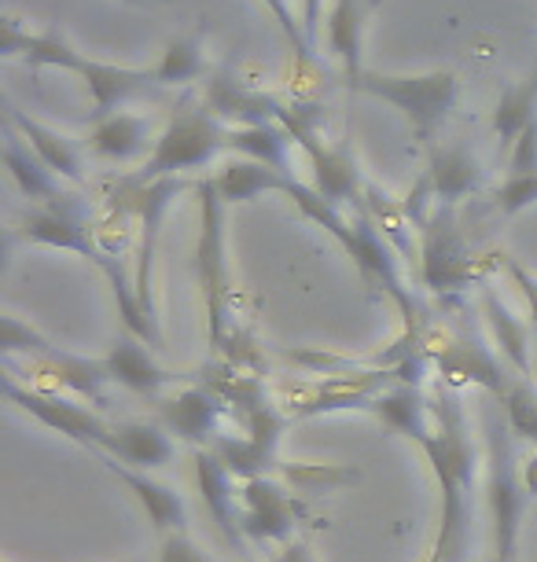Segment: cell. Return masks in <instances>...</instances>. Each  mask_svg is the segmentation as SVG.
<instances>
[{
    "mask_svg": "<svg viewBox=\"0 0 537 562\" xmlns=\"http://www.w3.org/2000/svg\"><path fill=\"white\" fill-rule=\"evenodd\" d=\"M534 114H537V81L530 74V78L515 81L512 89H504L497 108H493V133L501 136L504 155L512 151V144L519 140V133L530 125Z\"/></svg>",
    "mask_w": 537,
    "mask_h": 562,
    "instance_id": "obj_29",
    "label": "cell"
},
{
    "mask_svg": "<svg viewBox=\"0 0 537 562\" xmlns=\"http://www.w3.org/2000/svg\"><path fill=\"white\" fill-rule=\"evenodd\" d=\"M103 368H108L111 383H119V386L133 390V394H144V397L163 394L166 386L177 383L174 371L155 364V357L147 353V346L130 331L119 335V342H114L111 353L103 357Z\"/></svg>",
    "mask_w": 537,
    "mask_h": 562,
    "instance_id": "obj_21",
    "label": "cell"
},
{
    "mask_svg": "<svg viewBox=\"0 0 537 562\" xmlns=\"http://www.w3.org/2000/svg\"><path fill=\"white\" fill-rule=\"evenodd\" d=\"M221 151H228V125L206 103L184 100L181 111L159 133L152 155L136 169L133 184H152V180L195 173V169H206L214 162Z\"/></svg>",
    "mask_w": 537,
    "mask_h": 562,
    "instance_id": "obj_4",
    "label": "cell"
},
{
    "mask_svg": "<svg viewBox=\"0 0 537 562\" xmlns=\"http://www.w3.org/2000/svg\"><path fill=\"white\" fill-rule=\"evenodd\" d=\"M159 136H152V119L133 111H114L108 119H97L86 136V147L92 158L103 162H133L144 151L152 155V147Z\"/></svg>",
    "mask_w": 537,
    "mask_h": 562,
    "instance_id": "obj_19",
    "label": "cell"
},
{
    "mask_svg": "<svg viewBox=\"0 0 537 562\" xmlns=\"http://www.w3.org/2000/svg\"><path fill=\"white\" fill-rule=\"evenodd\" d=\"M482 316H486V324L493 331V342L501 346L504 364H508L515 375L530 379V327L534 324L519 321L493 288H482Z\"/></svg>",
    "mask_w": 537,
    "mask_h": 562,
    "instance_id": "obj_26",
    "label": "cell"
},
{
    "mask_svg": "<svg viewBox=\"0 0 537 562\" xmlns=\"http://www.w3.org/2000/svg\"><path fill=\"white\" fill-rule=\"evenodd\" d=\"M430 416L435 430L419 445L435 471L438 493H441V515H438V537L430 548L427 562H460L468 548V496L476 485L479 463H476V441H471L468 416L452 390H438L430 397Z\"/></svg>",
    "mask_w": 537,
    "mask_h": 562,
    "instance_id": "obj_1",
    "label": "cell"
},
{
    "mask_svg": "<svg viewBox=\"0 0 537 562\" xmlns=\"http://www.w3.org/2000/svg\"><path fill=\"white\" fill-rule=\"evenodd\" d=\"M368 412L383 423L387 430L402 434V438H409L419 449L430 430H435V416H430V397H424V390L419 386H405L398 383L391 390H383V394L372 397V405H368Z\"/></svg>",
    "mask_w": 537,
    "mask_h": 562,
    "instance_id": "obj_22",
    "label": "cell"
},
{
    "mask_svg": "<svg viewBox=\"0 0 537 562\" xmlns=\"http://www.w3.org/2000/svg\"><path fill=\"white\" fill-rule=\"evenodd\" d=\"M206 108L217 114L225 125H272L283 119L288 103L255 89V85L239 81L233 70H217L206 81Z\"/></svg>",
    "mask_w": 537,
    "mask_h": 562,
    "instance_id": "obj_13",
    "label": "cell"
},
{
    "mask_svg": "<svg viewBox=\"0 0 537 562\" xmlns=\"http://www.w3.org/2000/svg\"><path fill=\"white\" fill-rule=\"evenodd\" d=\"M97 460L108 467V471L119 479L125 490H130L136 501H141L147 522L159 537H170V533H188V512H184V501L177 496L170 485L147 479V471H133V467H125L122 460H114V456H97Z\"/></svg>",
    "mask_w": 537,
    "mask_h": 562,
    "instance_id": "obj_17",
    "label": "cell"
},
{
    "mask_svg": "<svg viewBox=\"0 0 537 562\" xmlns=\"http://www.w3.org/2000/svg\"><path fill=\"white\" fill-rule=\"evenodd\" d=\"M4 397L12 401L26 412V416H34L37 423H45L48 430L63 434V438L78 441L81 449L89 452H100L103 445H108L114 423H108L103 416H97L92 408L78 405V401L63 397V394H48V390H30V386H19L12 375L4 379Z\"/></svg>",
    "mask_w": 537,
    "mask_h": 562,
    "instance_id": "obj_9",
    "label": "cell"
},
{
    "mask_svg": "<svg viewBox=\"0 0 537 562\" xmlns=\"http://www.w3.org/2000/svg\"><path fill=\"white\" fill-rule=\"evenodd\" d=\"M372 12L368 0H332L328 8V48L343 63L346 85L365 74V15Z\"/></svg>",
    "mask_w": 537,
    "mask_h": 562,
    "instance_id": "obj_24",
    "label": "cell"
},
{
    "mask_svg": "<svg viewBox=\"0 0 537 562\" xmlns=\"http://www.w3.org/2000/svg\"><path fill=\"white\" fill-rule=\"evenodd\" d=\"M321 111L313 103H288L280 125L288 136L302 147L305 158L313 166V192L328 199L332 206H339L343 199H361V173L346 147H332L321 140Z\"/></svg>",
    "mask_w": 537,
    "mask_h": 562,
    "instance_id": "obj_7",
    "label": "cell"
},
{
    "mask_svg": "<svg viewBox=\"0 0 537 562\" xmlns=\"http://www.w3.org/2000/svg\"><path fill=\"white\" fill-rule=\"evenodd\" d=\"M8 125L19 130V136L30 144V151H34L56 177L70 180V184L86 180V162H81V151L70 136L48 130V125H41L37 119H30V114L19 108H8Z\"/></svg>",
    "mask_w": 537,
    "mask_h": 562,
    "instance_id": "obj_23",
    "label": "cell"
},
{
    "mask_svg": "<svg viewBox=\"0 0 537 562\" xmlns=\"http://www.w3.org/2000/svg\"><path fill=\"white\" fill-rule=\"evenodd\" d=\"M192 463H195V485H199V496H203L206 512L214 515V522H217L221 533H225L228 544L247 555L244 512L236 507V479H233V471L221 463V456L214 449H195Z\"/></svg>",
    "mask_w": 537,
    "mask_h": 562,
    "instance_id": "obj_15",
    "label": "cell"
},
{
    "mask_svg": "<svg viewBox=\"0 0 537 562\" xmlns=\"http://www.w3.org/2000/svg\"><path fill=\"white\" fill-rule=\"evenodd\" d=\"M291 136L280 122L272 125H228V151H236L239 158L250 162L272 166L280 173H294L291 166Z\"/></svg>",
    "mask_w": 537,
    "mask_h": 562,
    "instance_id": "obj_28",
    "label": "cell"
},
{
    "mask_svg": "<svg viewBox=\"0 0 537 562\" xmlns=\"http://www.w3.org/2000/svg\"><path fill=\"white\" fill-rule=\"evenodd\" d=\"M12 239L34 243V247H56V250H74L81 258H89L97 269L108 265L111 254L97 243V232H92V217H89V203L81 195H63L48 206H34L23 217V225L12 232Z\"/></svg>",
    "mask_w": 537,
    "mask_h": 562,
    "instance_id": "obj_8",
    "label": "cell"
},
{
    "mask_svg": "<svg viewBox=\"0 0 537 562\" xmlns=\"http://www.w3.org/2000/svg\"><path fill=\"white\" fill-rule=\"evenodd\" d=\"M155 85H192L206 78V56H203V34H184L166 45L159 63L152 67Z\"/></svg>",
    "mask_w": 537,
    "mask_h": 562,
    "instance_id": "obj_30",
    "label": "cell"
},
{
    "mask_svg": "<svg viewBox=\"0 0 537 562\" xmlns=\"http://www.w3.org/2000/svg\"><path fill=\"white\" fill-rule=\"evenodd\" d=\"M419 232H424V250H419L424 288H430L435 294L465 291L476 280V261L468 258L465 243H460L457 228H452L449 210H438L435 217H427Z\"/></svg>",
    "mask_w": 537,
    "mask_h": 562,
    "instance_id": "obj_11",
    "label": "cell"
},
{
    "mask_svg": "<svg viewBox=\"0 0 537 562\" xmlns=\"http://www.w3.org/2000/svg\"><path fill=\"white\" fill-rule=\"evenodd\" d=\"M504 269H508L515 288H519L523 302H526V310H530V324L537 327V276H534V272H526L515 258H504Z\"/></svg>",
    "mask_w": 537,
    "mask_h": 562,
    "instance_id": "obj_36",
    "label": "cell"
},
{
    "mask_svg": "<svg viewBox=\"0 0 537 562\" xmlns=\"http://www.w3.org/2000/svg\"><path fill=\"white\" fill-rule=\"evenodd\" d=\"M266 4H269V12L277 15L283 37H288L291 48L299 52V59L310 63L313 59V45H310V37H305V30L299 26V19H294V12H291V0H266Z\"/></svg>",
    "mask_w": 537,
    "mask_h": 562,
    "instance_id": "obj_34",
    "label": "cell"
},
{
    "mask_svg": "<svg viewBox=\"0 0 537 562\" xmlns=\"http://www.w3.org/2000/svg\"><path fill=\"white\" fill-rule=\"evenodd\" d=\"M288 177L294 173H280V169L250 162V158H233V162H225L217 169L214 184H217V195L225 199V206H236V203H255V199L266 192L283 195Z\"/></svg>",
    "mask_w": 537,
    "mask_h": 562,
    "instance_id": "obj_27",
    "label": "cell"
},
{
    "mask_svg": "<svg viewBox=\"0 0 537 562\" xmlns=\"http://www.w3.org/2000/svg\"><path fill=\"white\" fill-rule=\"evenodd\" d=\"M92 456H114V460H122L133 471H155V467H166L174 460V438L166 427L147 419L114 423L108 445Z\"/></svg>",
    "mask_w": 537,
    "mask_h": 562,
    "instance_id": "obj_20",
    "label": "cell"
},
{
    "mask_svg": "<svg viewBox=\"0 0 537 562\" xmlns=\"http://www.w3.org/2000/svg\"><path fill=\"white\" fill-rule=\"evenodd\" d=\"M283 419L277 408L269 405H258L255 412L244 416V427H247V438H214V449L221 456V463L233 471V479L239 482H250V479H269V471L277 467V449H280V434H283Z\"/></svg>",
    "mask_w": 537,
    "mask_h": 562,
    "instance_id": "obj_10",
    "label": "cell"
},
{
    "mask_svg": "<svg viewBox=\"0 0 537 562\" xmlns=\"http://www.w3.org/2000/svg\"><path fill=\"white\" fill-rule=\"evenodd\" d=\"M48 346L52 342L37 331V327L23 324L19 316H0V353H4V360H12V357L34 360L45 353Z\"/></svg>",
    "mask_w": 537,
    "mask_h": 562,
    "instance_id": "obj_31",
    "label": "cell"
},
{
    "mask_svg": "<svg viewBox=\"0 0 537 562\" xmlns=\"http://www.w3.org/2000/svg\"><path fill=\"white\" fill-rule=\"evenodd\" d=\"M321 15H324V0H302V30H305V37H310V45L317 41Z\"/></svg>",
    "mask_w": 537,
    "mask_h": 562,
    "instance_id": "obj_38",
    "label": "cell"
},
{
    "mask_svg": "<svg viewBox=\"0 0 537 562\" xmlns=\"http://www.w3.org/2000/svg\"><path fill=\"white\" fill-rule=\"evenodd\" d=\"M244 537L258 540V544H283L294 533L302 507L291 501L288 490L277 485L272 479H250L244 482Z\"/></svg>",
    "mask_w": 537,
    "mask_h": 562,
    "instance_id": "obj_14",
    "label": "cell"
},
{
    "mask_svg": "<svg viewBox=\"0 0 537 562\" xmlns=\"http://www.w3.org/2000/svg\"><path fill=\"white\" fill-rule=\"evenodd\" d=\"M26 371H34L45 383L37 390H48V394H59V390H70V394L92 401V405H108V368L103 360H89L78 353H67L59 346H48L45 353L26 360Z\"/></svg>",
    "mask_w": 537,
    "mask_h": 562,
    "instance_id": "obj_12",
    "label": "cell"
},
{
    "mask_svg": "<svg viewBox=\"0 0 537 562\" xmlns=\"http://www.w3.org/2000/svg\"><path fill=\"white\" fill-rule=\"evenodd\" d=\"M272 562H317V555H313L305 540L291 537V540H283V544H280V551L272 555Z\"/></svg>",
    "mask_w": 537,
    "mask_h": 562,
    "instance_id": "obj_37",
    "label": "cell"
},
{
    "mask_svg": "<svg viewBox=\"0 0 537 562\" xmlns=\"http://www.w3.org/2000/svg\"><path fill=\"white\" fill-rule=\"evenodd\" d=\"M0 52L4 56H23L34 70H67L78 74L89 89L92 100V122L108 119L119 108H125L133 97H141L155 85L152 70H136V67H119V63H103V59H89L86 52L70 48L67 37L56 34V30H23L19 19H4V37H0Z\"/></svg>",
    "mask_w": 537,
    "mask_h": 562,
    "instance_id": "obj_2",
    "label": "cell"
},
{
    "mask_svg": "<svg viewBox=\"0 0 537 562\" xmlns=\"http://www.w3.org/2000/svg\"><path fill=\"white\" fill-rule=\"evenodd\" d=\"M122 4H174V0H122Z\"/></svg>",
    "mask_w": 537,
    "mask_h": 562,
    "instance_id": "obj_40",
    "label": "cell"
},
{
    "mask_svg": "<svg viewBox=\"0 0 537 562\" xmlns=\"http://www.w3.org/2000/svg\"><path fill=\"white\" fill-rule=\"evenodd\" d=\"M159 562H214V559H210L188 533H170V537H163Z\"/></svg>",
    "mask_w": 537,
    "mask_h": 562,
    "instance_id": "obj_35",
    "label": "cell"
},
{
    "mask_svg": "<svg viewBox=\"0 0 537 562\" xmlns=\"http://www.w3.org/2000/svg\"><path fill=\"white\" fill-rule=\"evenodd\" d=\"M199 195V288L206 310V342L214 353L225 349V316H228V258H225V199L217 195L214 177L195 180Z\"/></svg>",
    "mask_w": 537,
    "mask_h": 562,
    "instance_id": "obj_6",
    "label": "cell"
},
{
    "mask_svg": "<svg viewBox=\"0 0 537 562\" xmlns=\"http://www.w3.org/2000/svg\"><path fill=\"white\" fill-rule=\"evenodd\" d=\"M379 4V0H368V8H376Z\"/></svg>",
    "mask_w": 537,
    "mask_h": 562,
    "instance_id": "obj_41",
    "label": "cell"
},
{
    "mask_svg": "<svg viewBox=\"0 0 537 562\" xmlns=\"http://www.w3.org/2000/svg\"><path fill=\"white\" fill-rule=\"evenodd\" d=\"M4 166H8V173H12L15 188L34 206H48V203H56V199L67 195L59 188V177L52 173L34 151H30V144L19 136V130H12V125L4 130Z\"/></svg>",
    "mask_w": 537,
    "mask_h": 562,
    "instance_id": "obj_25",
    "label": "cell"
},
{
    "mask_svg": "<svg viewBox=\"0 0 537 562\" xmlns=\"http://www.w3.org/2000/svg\"><path fill=\"white\" fill-rule=\"evenodd\" d=\"M493 203H497L501 214H523L526 206L537 203V173L530 177H504V184L493 192Z\"/></svg>",
    "mask_w": 537,
    "mask_h": 562,
    "instance_id": "obj_32",
    "label": "cell"
},
{
    "mask_svg": "<svg viewBox=\"0 0 537 562\" xmlns=\"http://www.w3.org/2000/svg\"><path fill=\"white\" fill-rule=\"evenodd\" d=\"M482 434H486V507L493 522V559L490 562H512L515 540H519L523 522V479L515 471V434L504 419L501 405L482 408Z\"/></svg>",
    "mask_w": 537,
    "mask_h": 562,
    "instance_id": "obj_5",
    "label": "cell"
},
{
    "mask_svg": "<svg viewBox=\"0 0 537 562\" xmlns=\"http://www.w3.org/2000/svg\"><path fill=\"white\" fill-rule=\"evenodd\" d=\"M221 405H225V401L217 397L214 386H184L159 401V419H163V427L177 434L181 441L195 445V449H210L217 434Z\"/></svg>",
    "mask_w": 537,
    "mask_h": 562,
    "instance_id": "obj_16",
    "label": "cell"
},
{
    "mask_svg": "<svg viewBox=\"0 0 537 562\" xmlns=\"http://www.w3.org/2000/svg\"><path fill=\"white\" fill-rule=\"evenodd\" d=\"M530 173H537V114L508 151V177H530Z\"/></svg>",
    "mask_w": 537,
    "mask_h": 562,
    "instance_id": "obj_33",
    "label": "cell"
},
{
    "mask_svg": "<svg viewBox=\"0 0 537 562\" xmlns=\"http://www.w3.org/2000/svg\"><path fill=\"white\" fill-rule=\"evenodd\" d=\"M424 180L430 184L438 210L457 206L460 199L476 195L486 180V169L479 166V158L468 151L465 144H449V147H430L427 151V173Z\"/></svg>",
    "mask_w": 537,
    "mask_h": 562,
    "instance_id": "obj_18",
    "label": "cell"
},
{
    "mask_svg": "<svg viewBox=\"0 0 537 562\" xmlns=\"http://www.w3.org/2000/svg\"><path fill=\"white\" fill-rule=\"evenodd\" d=\"M523 490L526 496H537V449L530 452V460L523 463Z\"/></svg>",
    "mask_w": 537,
    "mask_h": 562,
    "instance_id": "obj_39",
    "label": "cell"
},
{
    "mask_svg": "<svg viewBox=\"0 0 537 562\" xmlns=\"http://www.w3.org/2000/svg\"><path fill=\"white\" fill-rule=\"evenodd\" d=\"M354 92H365L372 100H383L394 108L413 130L419 147H438V130L457 111L460 81L452 70H427V74H379L365 70L361 78L350 85Z\"/></svg>",
    "mask_w": 537,
    "mask_h": 562,
    "instance_id": "obj_3",
    "label": "cell"
}]
</instances>
